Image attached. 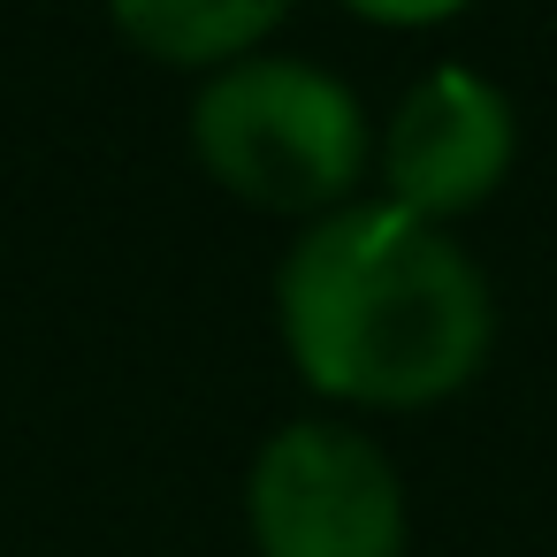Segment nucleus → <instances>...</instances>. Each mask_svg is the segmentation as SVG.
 Returning a JSON list of instances; mask_svg holds the SVG:
<instances>
[{"mask_svg": "<svg viewBox=\"0 0 557 557\" xmlns=\"http://www.w3.org/2000/svg\"><path fill=\"white\" fill-rule=\"evenodd\" d=\"M275 329L306 389L367 412H412L481 374L496 298L450 230L367 199L321 214L283 252Z\"/></svg>", "mask_w": 557, "mask_h": 557, "instance_id": "1", "label": "nucleus"}, {"mask_svg": "<svg viewBox=\"0 0 557 557\" xmlns=\"http://www.w3.org/2000/svg\"><path fill=\"white\" fill-rule=\"evenodd\" d=\"M191 153L199 169L260 214H336L374 161L367 108L313 62L252 54L207 77L191 100Z\"/></svg>", "mask_w": 557, "mask_h": 557, "instance_id": "2", "label": "nucleus"}, {"mask_svg": "<svg viewBox=\"0 0 557 557\" xmlns=\"http://www.w3.org/2000/svg\"><path fill=\"white\" fill-rule=\"evenodd\" d=\"M245 519L260 557H405L397 466L344 420L275 428L252 458Z\"/></svg>", "mask_w": 557, "mask_h": 557, "instance_id": "3", "label": "nucleus"}, {"mask_svg": "<svg viewBox=\"0 0 557 557\" xmlns=\"http://www.w3.org/2000/svg\"><path fill=\"white\" fill-rule=\"evenodd\" d=\"M511 100L481 77V70H428L389 131H382V184H389V207L420 214V222H450V214H473L481 199H496V184L511 176Z\"/></svg>", "mask_w": 557, "mask_h": 557, "instance_id": "4", "label": "nucleus"}, {"mask_svg": "<svg viewBox=\"0 0 557 557\" xmlns=\"http://www.w3.org/2000/svg\"><path fill=\"white\" fill-rule=\"evenodd\" d=\"M115 32L169 70H230L290 16V0H108Z\"/></svg>", "mask_w": 557, "mask_h": 557, "instance_id": "5", "label": "nucleus"}, {"mask_svg": "<svg viewBox=\"0 0 557 557\" xmlns=\"http://www.w3.org/2000/svg\"><path fill=\"white\" fill-rule=\"evenodd\" d=\"M344 9L367 16V24H389V32H420V24H450L473 0H344Z\"/></svg>", "mask_w": 557, "mask_h": 557, "instance_id": "6", "label": "nucleus"}]
</instances>
